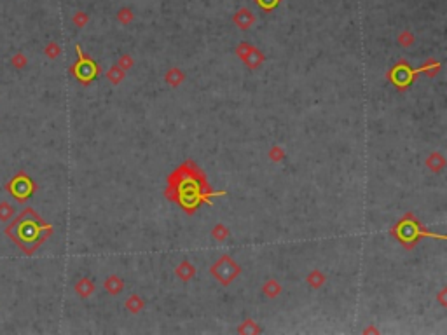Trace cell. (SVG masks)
<instances>
[{
    "instance_id": "6da1fadb",
    "label": "cell",
    "mask_w": 447,
    "mask_h": 335,
    "mask_svg": "<svg viewBox=\"0 0 447 335\" xmlns=\"http://www.w3.org/2000/svg\"><path fill=\"white\" fill-rule=\"evenodd\" d=\"M6 234L14 241L18 247L23 250L27 255H33L37 248L46 241V237L53 234V227L46 224L35 210L27 208L21 211V215L16 220H12L11 226H7Z\"/></svg>"
},
{
    "instance_id": "7a4b0ae2",
    "label": "cell",
    "mask_w": 447,
    "mask_h": 335,
    "mask_svg": "<svg viewBox=\"0 0 447 335\" xmlns=\"http://www.w3.org/2000/svg\"><path fill=\"white\" fill-rule=\"evenodd\" d=\"M391 234L397 236L400 239V243H402L407 250L414 248L416 241H418L419 237H423V236L435 237L433 234H430V232L424 231V227L414 218V215H412V213H407L406 217L400 220L397 226L391 229Z\"/></svg>"
},
{
    "instance_id": "3957f363",
    "label": "cell",
    "mask_w": 447,
    "mask_h": 335,
    "mask_svg": "<svg viewBox=\"0 0 447 335\" xmlns=\"http://www.w3.org/2000/svg\"><path fill=\"white\" fill-rule=\"evenodd\" d=\"M210 274L219 279L220 285L227 286L241 274V267L238 262H234L229 255H222L214 265L210 267Z\"/></svg>"
},
{
    "instance_id": "277c9868",
    "label": "cell",
    "mask_w": 447,
    "mask_h": 335,
    "mask_svg": "<svg viewBox=\"0 0 447 335\" xmlns=\"http://www.w3.org/2000/svg\"><path fill=\"white\" fill-rule=\"evenodd\" d=\"M75 51H77V56H79V61L72 66V72H74L75 79L82 84H89L93 79L100 74V65H96L91 58L82 54V49L80 46H75Z\"/></svg>"
},
{
    "instance_id": "5b68a950",
    "label": "cell",
    "mask_w": 447,
    "mask_h": 335,
    "mask_svg": "<svg viewBox=\"0 0 447 335\" xmlns=\"http://www.w3.org/2000/svg\"><path fill=\"white\" fill-rule=\"evenodd\" d=\"M6 189H7V192L16 199V201L25 203L33 196V192H35V184H33L32 178H30L28 175L18 173V175H16L9 184L6 185Z\"/></svg>"
},
{
    "instance_id": "8992f818",
    "label": "cell",
    "mask_w": 447,
    "mask_h": 335,
    "mask_svg": "<svg viewBox=\"0 0 447 335\" xmlns=\"http://www.w3.org/2000/svg\"><path fill=\"white\" fill-rule=\"evenodd\" d=\"M418 74H419V70H411L407 63H398L395 69L390 70L388 79L393 80V82L397 84L398 89H403V87H407L412 80H414V77Z\"/></svg>"
},
{
    "instance_id": "52a82bcc",
    "label": "cell",
    "mask_w": 447,
    "mask_h": 335,
    "mask_svg": "<svg viewBox=\"0 0 447 335\" xmlns=\"http://www.w3.org/2000/svg\"><path fill=\"white\" fill-rule=\"evenodd\" d=\"M175 274H177V278L180 279V281L187 283V281H190V279L196 276V267H194L193 262L184 260V262H180V264L177 265Z\"/></svg>"
},
{
    "instance_id": "ba28073f",
    "label": "cell",
    "mask_w": 447,
    "mask_h": 335,
    "mask_svg": "<svg viewBox=\"0 0 447 335\" xmlns=\"http://www.w3.org/2000/svg\"><path fill=\"white\" fill-rule=\"evenodd\" d=\"M105 290H107L109 295H119L122 290H124V279H122L121 276H116V274H112V276H109L107 279H105L103 283Z\"/></svg>"
},
{
    "instance_id": "9c48e42d",
    "label": "cell",
    "mask_w": 447,
    "mask_h": 335,
    "mask_svg": "<svg viewBox=\"0 0 447 335\" xmlns=\"http://www.w3.org/2000/svg\"><path fill=\"white\" fill-rule=\"evenodd\" d=\"M255 23V16L248 9H241L234 16V25L240 30H248Z\"/></svg>"
},
{
    "instance_id": "30bf717a",
    "label": "cell",
    "mask_w": 447,
    "mask_h": 335,
    "mask_svg": "<svg viewBox=\"0 0 447 335\" xmlns=\"http://www.w3.org/2000/svg\"><path fill=\"white\" fill-rule=\"evenodd\" d=\"M445 164H447V161L440 152H432V154L427 158V168L433 173H440L442 169L445 168Z\"/></svg>"
},
{
    "instance_id": "8fae6325",
    "label": "cell",
    "mask_w": 447,
    "mask_h": 335,
    "mask_svg": "<svg viewBox=\"0 0 447 335\" xmlns=\"http://www.w3.org/2000/svg\"><path fill=\"white\" fill-rule=\"evenodd\" d=\"M184 80H185V72H182L180 69H177V66L169 69L164 74V82L168 84V86H172V87L182 86V82H184Z\"/></svg>"
},
{
    "instance_id": "7c38bea8",
    "label": "cell",
    "mask_w": 447,
    "mask_h": 335,
    "mask_svg": "<svg viewBox=\"0 0 447 335\" xmlns=\"http://www.w3.org/2000/svg\"><path fill=\"white\" fill-rule=\"evenodd\" d=\"M75 294H77L80 299H88L95 294V285L89 278H80L77 283H75Z\"/></svg>"
},
{
    "instance_id": "4fadbf2b",
    "label": "cell",
    "mask_w": 447,
    "mask_h": 335,
    "mask_svg": "<svg viewBox=\"0 0 447 335\" xmlns=\"http://www.w3.org/2000/svg\"><path fill=\"white\" fill-rule=\"evenodd\" d=\"M266 61V54L262 53V51H259L257 48H255L253 51H252V54H250L248 58L245 59V65H246V69H250V70H259L262 66V63Z\"/></svg>"
},
{
    "instance_id": "5bb4252c",
    "label": "cell",
    "mask_w": 447,
    "mask_h": 335,
    "mask_svg": "<svg viewBox=\"0 0 447 335\" xmlns=\"http://www.w3.org/2000/svg\"><path fill=\"white\" fill-rule=\"evenodd\" d=\"M325 281H327V276L322 273L320 269H313L311 273L306 276V283H308L313 290H320V288L325 285Z\"/></svg>"
},
{
    "instance_id": "9a60e30c",
    "label": "cell",
    "mask_w": 447,
    "mask_h": 335,
    "mask_svg": "<svg viewBox=\"0 0 447 335\" xmlns=\"http://www.w3.org/2000/svg\"><path fill=\"white\" fill-rule=\"evenodd\" d=\"M282 285H280L276 279H267L262 285V294L267 297V299H276L280 294H282Z\"/></svg>"
},
{
    "instance_id": "2e32d148",
    "label": "cell",
    "mask_w": 447,
    "mask_h": 335,
    "mask_svg": "<svg viewBox=\"0 0 447 335\" xmlns=\"http://www.w3.org/2000/svg\"><path fill=\"white\" fill-rule=\"evenodd\" d=\"M124 307H126L130 312H133V315H136V312H140L143 307H145V302H143V299H142V297H140V295L131 294V295L126 299Z\"/></svg>"
},
{
    "instance_id": "e0dca14e",
    "label": "cell",
    "mask_w": 447,
    "mask_h": 335,
    "mask_svg": "<svg viewBox=\"0 0 447 335\" xmlns=\"http://www.w3.org/2000/svg\"><path fill=\"white\" fill-rule=\"evenodd\" d=\"M418 70H419V74H421V72H424V74H427L430 79H433V77H437L438 72L442 70V65H440V61H437V59L430 58L428 61L424 63V65L421 66V69H418Z\"/></svg>"
},
{
    "instance_id": "ac0fdd59",
    "label": "cell",
    "mask_w": 447,
    "mask_h": 335,
    "mask_svg": "<svg viewBox=\"0 0 447 335\" xmlns=\"http://www.w3.org/2000/svg\"><path fill=\"white\" fill-rule=\"evenodd\" d=\"M124 77H126V72L119 69L117 65L116 66H110V69L107 70V79H109V82L114 84V86H119V84H121L122 80H124Z\"/></svg>"
},
{
    "instance_id": "d6986e66",
    "label": "cell",
    "mask_w": 447,
    "mask_h": 335,
    "mask_svg": "<svg viewBox=\"0 0 447 335\" xmlns=\"http://www.w3.org/2000/svg\"><path fill=\"white\" fill-rule=\"evenodd\" d=\"M229 236H231V232H229V227L224 226V224H217V226L211 229V237H214L215 241H219V243H222V241H227Z\"/></svg>"
},
{
    "instance_id": "ffe728a7",
    "label": "cell",
    "mask_w": 447,
    "mask_h": 335,
    "mask_svg": "<svg viewBox=\"0 0 447 335\" xmlns=\"http://www.w3.org/2000/svg\"><path fill=\"white\" fill-rule=\"evenodd\" d=\"M14 211L16 210L11 203H7V201L0 203V220H2V222H7V220H11L12 217H14Z\"/></svg>"
},
{
    "instance_id": "44dd1931",
    "label": "cell",
    "mask_w": 447,
    "mask_h": 335,
    "mask_svg": "<svg viewBox=\"0 0 447 335\" xmlns=\"http://www.w3.org/2000/svg\"><path fill=\"white\" fill-rule=\"evenodd\" d=\"M238 332H240V333H261L262 330L259 328V325L255 323L253 320H246L240 326H238Z\"/></svg>"
},
{
    "instance_id": "7402d4cb",
    "label": "cell",
    "mask_w": 447,
    "mask_h": 335,
    "mask_svg": "<svg viewBox=\"0 0 447 335\" xmlns=\"http://www.w3.org/2000/svg\"><path fill=\"white\" fill-rule=\"evenodd\" d=\"M253 49L255 48L252 44H248V42H241V44H238V48H236V56L240 58L241 61H245V59L252 54Z\"/></svg>"
},
{
    "instance_id": "603a6c76",
    "label": "cell",
    "mask_w": 447,
    "mask_h": 335,
    "mask_svg": "<svg viewBox=\"0 0 447 335\" xmlns=\"http://www.w3.org/2000/svg\"><path fill=\"white\" fill-rule=\"evenodd\" d=\"M267 155H269V159L272 161V163H282V161L285 159V150H283V147L274 145L269 152H267Z\"/></svg>"
},
{
    "instance_id": "cb8c5ba5",
    "label": "cell",
    "mask_w": 447,
    "mask_h": 335,
    "mask_svg": "<svg viewBox=\"0 0 447 335\" xmlns=\"http://www.w3.org/2000/svg\"><path fill=\"white\" fill-rule=\"evenodd\" d=\"M59 53H61V48H59V44H56V42H49L44 49V54L49 59H56L59 56Z\"/></svg>"
},
{
    "instance_id": "d4e9b609",
    "label": "cell",
    "mask_w": 447,
    "mask_h": 335,
    "mask_svg": "<svg viewBox=\"0 0 447 335\" xmlns=\"http://www.w3.org/2000/svg\"><path fill=\"white\" fill-rule=\"evenodd\" d=\"M133 65H135V59L130 56V54H122L121 58H119V63H117V66L121 70H124V72H130L131 69H133Z\"/></svg>"
},
{
    "instance_id": "484cf974",
    "label": "cell",
    "mask_w": 447,
    "mask_h": 335,
    "mask_svg": "<svg viewBox=\"0 0 447 335\" xmlns=\"http://www.w3.org/2000/svg\"><path fill=\"white\" fill-rule=\"evenodd\" d=\"M398 44L402 46V48H411V46L414 44V35H412L409 30H406V32H402L398 35Z\"/></svg>"
},
{
    "instance_id": "4316f807",
    "label": "cell",
    "mask_w": 447,
    "mask_h": 335,
    "mask_svg": "<svg viewBox=\"0 0 447 335\" xmlns=\"http://www.w3.org/2000/svg\"><path fill=\"white\" fill-rule=\"evenodd\" d=\"M27 63H28L27 56H25V54H21V53L14 54V58H12V65H14L16 69H25V66H27Z\"/></svg>"
},
{
    "instance_id": "83f0119b",
    "label": "cell",
    "mask_w": 447,
    "mask_h": 335,
    "mask_svg": "<svg viewBox=\"0 0 447 335\" xmlns=\"http://www.w3.org/2000/svg\"><path fill=\"white\" fill-rule=\"evenodd\" d=\"M119 21H121L122 25L131 23V21H133V12L130 9H121L119 11Z\"/></svg>"
},
{
    "instance_id": "f1b7e54d",
    "label": "cell",
    "mask_w": 447,
    "mask_h": 335,
    "mask_svg": "<svg viewBox=\"0 0 447 335\" xmlns=\"http://www.w3.org/2000/svg\"><path fill=\"white\" fill-rule=\"evenodd\" d=\"M89 21V18H88V14L86 12H75V16H74V23L77 25L79 28H82V27H86V23Z\"/></svg>"
},
{
    "instance_id": "f546056e",
    "label": "cell",
    "mask_w": 447,
    "mask_h": 335,
    "mask_svg": "<svg viewBox=\"0 0 447 335\" xmlns=\"http://www.w3.org/2000/svg\"><path fill=\"white\" fill-rule=\"evenodd\" d=\"M445 294H447V290L444 288V290H440V294L437 295V299H438V302H440V306L442 307H447V300H445Z\"/></svg>"
}]
</instances>
